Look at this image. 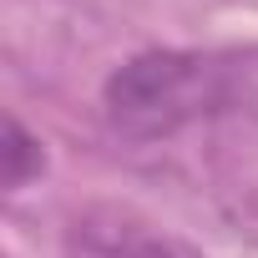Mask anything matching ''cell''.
Here are the masks:
<instances>
[{"instance_id": "3957f363", "label": "cell", "mask_w": 258, "mask_h": 258, "mask_svg": "<svg viewBox=\"0 0 258 258\" xmlns=\"http://www.w3.org/2000/svg\"><path fill=\"white\" fill-rule=\"evenodd\" d=\"M41 167H46L41 142L26 132L16 116H11V121H6V187H26V182H31Z\"/></svg>"}, {"instance_id": "6da1fadb", "label": "cell", "mask_w": 258, "mask_h": 258, "mask_svg": "<svg viewBox=\"0 0 258 258\" xmlns=\"http://www.w3.org/2000/svg\"><path fill=\"white\" fill-rule=\"evenodd\" d=\"M228 76L213 56L198 51H142L106 81V121L132 142L172 137L177 126L223 106Z\"/></svg>"}, {"instance_id": "7a4b0ae2", "label": "cell", "mask_w": 258, "mask_h": 258, "mask_svg": "<svg viewBox=\"0 0 258 258\" xmlns=\"http://www.w3.org/2000/svg\"><path fill=\"white\" fill-rule=\"evenodd\" d=\"M71 258H192L177 238L157 233L152 223L132 218V213H86L71 228Z\"/></svg>"}]
</instances>
